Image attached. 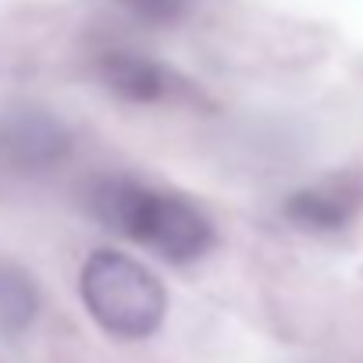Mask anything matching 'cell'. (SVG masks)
I'll list each match as a JSON object with an SVG mask.
<instances>
[{
  "label": "cell",
  "instance_id": "6da1fadb",
  "mask_svg": "<svg viewBox=\"0 0 363 363\" xmlns=\"http://www.w3.org/2000/svg\"><path fill=\"white\" fill-rule=\"evenodd\" d=\"M89 203L104 228L146 246L167 264H193L214 246L211 221L189 200L157 193L132 178H100Z\"/></svg>",
  "mask_w": 363,
  "mask_h": 363
},
{
  "label": "cell",
  "instance_id": "7a4b0ae2",
  "mask_svg": "<svg viewBox=\"0 0 363 363\" xmlns=\"http://www.w3.org/2000/svg\"><path fill=\"white\" fill-rule=\"evenodd\" d=\"M79 292L89 317L114 338H146L167 313V292L160 278L118 250L89 253L82 264Z\"/></svg>",
  "mask_w": 363,
  "mask_h": 363
},
{
  "label": "cell",
  "instance_id": "3957f363",
  "mask_svg": "<svg viewBox=\"0 0 363 363\" xmlns=\"http://www.w3.org/2000/svg\"><path fill=\"white\" fill-rule=\"evenodd\" d=\"M359 207H363V174L342 171L292 193L285 200V218L306 232H338L359 214Z\"/></svg>",
  "mask_w": 363,
  "mask_h": 363
},
{
  "label": "cell",
  "instance_id": "277c9868",
  "mask_svg": "<svg viewBox=\"0 0 363 363\" xmlns=\"http://www.w3.org/2000/svg\"><path fill=\"white\" fill-rule=\"evenodd\" d=\"M68 146H72L68 132L47 114L26 111L0 121V153L15 167H29V171L50 167L68 153Z\"/></svg>",
  "mask_w": 363,
  "mask_h": 363
},
{
  "label": "cell",
  "instance_id": "5b68a950",
  "mask_svg": "<svg viewBox=\"0 0 363 363\" xmlns=\"http://www.w3.org/2000/svg\"><path fill=\"white\" fill-rule=\"evenodd\" d=\"M96 72L111 93H118L121 100H132V104H157V100L171 96V86H174L171 72H164L160 65H153L139 54H128V50L104 54Z\"/></svg>",
  "mask_w": 363,
  "mask_h": 363
},
{
  "label": "cell",
  "instance_id": "8992f818",
  "mask_svg": "<svg viewBox=\"0 0 363 363\" xmlns=\"http://www.w3.org/2000/svg\"><path fill=\"white\" fill-rule=\"evenodd\" d=\"M40 313V292L36 281L15 267V264H0V335L15 338L22 335Z\"/></svg>",
  "mask_w": 363,
  "mask_h": 363
},
{
  "label": "cell",
  "instance_id": "52a82bcc",
  "mask_svg": "<svg viewBox=\"0 0 363 363\" xmlns=\"http://www.w3.org/2000/svg\"><path fill=\"white\" fill-rule=\"evenodd\" d=\"M121 4L143 22L167 26V22H178L182 15H186L189 0H121Z\"/></svg>",
  "mask_w": 363,
  "mask_h": 363
}]
</instances>
